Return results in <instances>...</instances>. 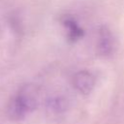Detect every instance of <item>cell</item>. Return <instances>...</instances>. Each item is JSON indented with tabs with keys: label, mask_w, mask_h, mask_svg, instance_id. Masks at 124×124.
Returning <instances> with one entry per match:
<instances>
[{
	"label": "cell",
	"mask_w": 124,
	"mask_h": 124,
	"mask_svg": "<svg viewBox=\"0 0 124 124\" xmlns=\"http://www.w3.org/2000/svg\"><path fill=\"white\" fill-rule=\"evenodd\" d=\"M73 83L78 92L88 95L95 86V78L88 71H79L74 76Z\"/></svg>",
	"instance_id": "2"
},
{
	"label": "cell",
	"mask_w": 124,
	"mask_h": 124,
	"mask_svg": "<svg viewBox=\"0 0 124 124\" xmlns=\"http://www.w3.org/2000/svg\"><path fill=\"white\" fill-rule=\"evenodd\" d=\"M40 88L35 84H25L17 92L9 105L8 113L12 119L19 120L40 105Z\"/></svg>",
	"instance_id": "1"
},
{
	"label": "cell",
	"mask_w": 124,
	"mask_h": 124,
	"mask_svg": "<svg viewBox=\"0 0 124 124\" xmlns=\"http://www.w3.org/2000/svg\"><path fill=\"white\" fill-rule=\"evenodd\" d=\"M46 108L52 112L60 113L67 109L68 101L66 98H64L62 96L51 97V98L47 99V101H46Z\"/></svg>",
	"instance_id": "5"
},
{
	"label": "cell",
	"mask_w": 124,
	"mask_h": 124,
	"mask_svg": "<svg viewBox=\"0 0 124 124\" xmlns=\"http://www.w3.org/2000/svg\"><path fill=\"white\" fill-rule=\"evenodd\" d=\"M62 24L67 30V38L69 42L75 43L83 37V30L78 26L75 18L69 16H65L62 19Z\"/></svg>",
	"instance_id": "4"
},
{
	"label": "cell",
	"mask_w": 124,
	"mask_h": 124,
	"mask_svg": "<svg viewBox=\"0 0 124 124\" xmlns=\"http://www.w3.org/2000/svg\"><path fill=\"white\" fill-rule=\"evenodd\" d=\"M113 48V40L110 31L106 27L102 26L99 30L98 42H97V52L101 56H108L111 53Z\"/></svg>",
	"instance_id": "3"
}]
</instances>
